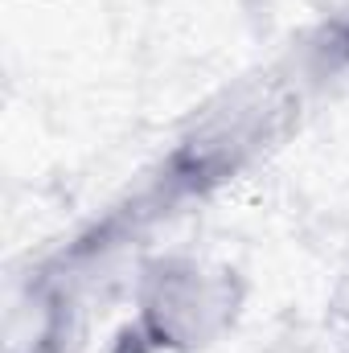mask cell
I'll use <instances>...</instances> for the list:
<instances>
[{
    "label": "cell",
    "mask_w": 349,
    "mask_h": 353,
    "mask_svg": "<svg viewBox=\"0 0 349 353\" xmlns=\"http://www.w3.org/2000/svg\"><path fill=\"white\" fill-rule=\"evenodd\" d=\"M300 103L304 90L283 66L255 70L235 87H222L177 128L169 148L161 152L152 173L132 189L128 201L111 205V214H103L90 230L74 234L37 271L66 279L74 267L94 263L115 247L132 243L140 230L173 218L181 205L222 193L292 132V123L300 119Z\"/></svg>",
    "instance_id": "6da1fadb"
},
{
    "label": "cell",
    "mask_w": 349,
    "mask_h": 353,
    "mask_svg": "<svg viewBox=\"0 0 349 353\" xmlns=\"http://www.w3.org/2000/svg\"><path fill=\"white\" fill-rule=\"evenodd\" d=\"M247 300L251 283L230 259L197 251L152 255L132 279L128 316L107 353H210L239 329Z\"/></svg>",
    "instance_id": "7a4b0ae2"
},
{
    "label": "cell",
    "mask_w": 349,
    "mask_h": 353,
    "mask_svg": "<svg viewBox=\"0 0 349 353\" xmlns=\"http://www.w3.org/2000/svg\"><path fill=\"white\" fill-rule=\"evenodd\" d=\"M329 329L349 350V255L341 259L337 275H333V288H329Z\"/></svg>",
    "instance_id": "3957f363"
}]
</instances>
